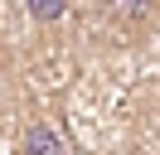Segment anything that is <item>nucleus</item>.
I'll return each mask as SVG.
<instances>
[{"instance_id":"f257e3e1","label":"nucleus","mask_w":160,"mask_h":155,"mask_svg":"<svg viewBox=\"0 0 160 155\" xmlns=\"http://www.w3.org/2000/svg\"><path fill=\"white\" fill-rule=\"evenodd\" d=\"M102 10H107L112 19H121L126 29H146L150 19L160 15V0H102Z\"/></svg>"},{"instance_id":"f03ea898","label":"nucleus","mask_w":160,"mask_h":155,"mask_svg":"<svg viewBox=\"0 0 160 155\" xmlns=\"http://www.w3.org/2000/svg\"><path fill=\"white\" fill-rule=\"evenodd\" d=\"M20 155H68V141H63L49 121H34L29 131H24V141H20Z\"/></svg>"},{"instance_id":"7ed1b4c3","label":"nucleus","mask_w":160,"mask_h":155,"mask_svg":"<svg viewBox=\"0 0 160 155\" xmlns=\"http://www.w3.org/2000/svg\"><path fill=\"white\" fill-rule=\"evenodd\" d=\"M24 10H29L34 24L53 29V24H63V15H68V0H24Z\"/></svg>"}]
</instances>
